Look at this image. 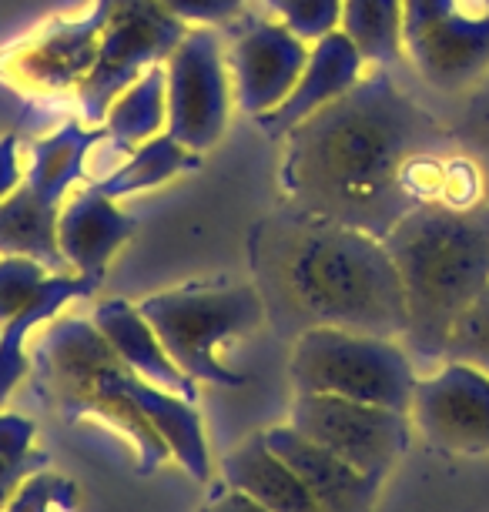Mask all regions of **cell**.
<instances>
[{
	"instance_id": "8",
	"label": "cell",
	"mask_w": 489,
	"mask_h": 512,
	"mask_svg": "<svg viewBox=\"0 0 489 512\" xmlns=\"http://www.w3.org/2000/svg\"><path fill=\"white\" fill-rule=\"evenodd\" d=\"M188 31L191 27L171 17L158 0H108V24L101 31L98 61L78 88L81 121L94 128L104 124L111 101L148 67L165 64Z\"/></svg>"
},
{
	"instance_id": "10",
	"label": "cell",
	"mask_w": 489,
	"mask_h": 512,
	"mask_svg": "<svg viewBox=\"0 0 489 512\" xmlns=\"http://www.w3.org/2000/svg\"><path fill=\"white\" fill-rule=\"evenodd\" d=\"M168 74V134L188 151H208L222 141L232 114V77L222 41L212 27L185 34L165 61Z\"/></svg>"
},
{
	"instance_id": "19",
	"label": "cell",
	"mask_w": 489,
	"mask_h": 512,
	"mask_svg": "<svg viewBox=\"0 0 489 512\" xmlns=\"http://www.w3.org/2000/svg\"><path fill=\"white\" fill-rule=\"evenodd\" d=\"M222 479L225 486H235L258 499L268 512H322L305 482L268 449L262 432L238 442L222 459Z\"/></svg>"
},
{
	"instance_id": "12",
	"label": "cell",
	"mask_w": 489,
	"mask_h": 512,
	"mask_svg": "<svg viewBox=\"0 0 489 512\" xmlns=\"http://www.w3.org/2000/svg\"><path fill=\"white\" fill-rule=\"evenodd\" d=\"M104 24H108V0H94L88 17L54 24L44 34L0 54V74L34 94H78L98 61Z\"/></svg>"
},
{
	"instance_id": "30",
	"label": "cell",
	"mask_w": 489,
	"mask_h": 512,
	"mask_svg": "<svg viewBox=\"0 0 489 512\" xmlns=\"http://www.w3.org/2000/svg\"><path fill=\"white\" fill-rule=\"evenodd\" d=\"M54 502H61L64 509H71L74 486L64 476H57V472L41 469L17 486V492L11 496V502H7L4 512H47Z\"/></svg>"
},
{
	"instance_id": "13",
	"label": "cell",
	"mask_w": 489,
	"mask_h": 512,
	"mask_svg": "<svg viewBox=\"0 0 489 512\" xmlns=\"http://www.w3.org/2000/svg\"><path fill=\"white\" fill-rule=\"evenodd\" d=\"M309 47L302 37H295L282 21H252L235 37L232 57V91L238 108L245 114H268L292 94L299 81Z\"/></svg>"
},
{
	"instance_id": "24",
	"label": "cell",
	"mask_w": 489,
	"mask_h": 512,
	"mask_svg": "<svg viewBox=\"0 0 489 512\" xmlns=\"http://www.w3.org/2000/svg\"><path fill=\"white\" fill-rule=\"evenodd\" d=\"M201 168V154L188 151L185 144H178L171 134H158V138L145 141L141 148L128 154V161L121 168H114L108 178L91 181V188L104 198H128L138 191H151L165 181L178 178L181 171Z\"/></svg>"
},
{
	"instance_id": "26",
	"label": "cell",
	"mask_w": 489,
	"mask_h": 512,
	"mask_svg": "<svg viewBox=\"0 0 489 512\" xmlns=\"http://www.w3.org/2000/svg\"><path fill=\"white\" fill-rule=\"evenodd\" d=\"M51 268L27 255H0V325H7L17 312L37 302L54 282Z\"/></svg>"
},
{
	"instance_id": "1",
	"label": "cell",
	"mask_w": 489,
	"mask_h": 512,
	"mask_svg": "<svg viewBox=\"0 0 489 512\" xmlns=\"http://www.w3.org/2000/svg\"><path fill=\"white\" fill-rule=\"evenodd\" d=\"M459 144L389 67L285 134L282 191L302 215L386 238L423 201H449Z\"/></svg>"
},
{
	"instance_id": "23",
	"label": "cell",
	"mask_w": 489,
	"mask_h": 512,
	"mask_svg": "<svg viewBox=\"0 0 489 512\" xmlns=\"http://www.w3.org/2000/svg\"><path fill=\"white\" fill-rule=\"evenodd\" d=\"M104 131L114 148L131 154L145 141L168 131V74L165 64L148 67L134 84H128L118 98L111 101L104 114Z\"/></svg>"
},
{
	"instance_id": "3",
	"label": "cell",
	"mask_w": 489,
	"mask_h": 512,
	"mask_svg": "<svg viewBox=\"0 0 489 512\" xmlns=\"http://www.w3.org/2000/svg\"><path fill=\"white\" fill-rule=\"evenodd\" d=\"M382 241L406 292L402 345L412 362L439 365L456 322L489 288V205L423 201Z\"/></svg>"
},
{
	"instance_id": "28",
	"label": "cell",
	"mask_w": 489,
	"mask_h": 512,
	"mask_svg": "<svg viewBox=\"0 0 489 512\" xmlns=\"http://www.w3.org/2000/svg\"><path fill=\"white\" fill-rule=\"evenodd\" d=\"M469 91H473V98L466 101L463 114H459L453 138L479 164V171H483V188L489 205V74Z\"/></svg>"
},
{
	"instance_id": "22",
	"label": "cell",
	"mask_w": 489,
	"mask_h": 512,
	"mask_svg": "<svg viewBox=\"0 0 489 512\" xmlns=\"http://www.w3.org/2000/svg\"><path fill=\"white\" fill-rule=\"evenodd\" d=\"M64 205L37 198L21 181L11 198L0 201V255H27L51 272H71L57 245V218Z\"/></svg>"
},
{
	"instance_id": "29",
	"label": "cell",
	"mask_w": 489,
	"mask_h": 512,
	"mask_svg": "<svg viewBox=\"0 0 489 512\" xmlns=\"http://www.w3.org/2000/svg\"><path fill=\"white\" fill-rule=\"evenodd\" d=\"M446 359L469 362V365H476V369H483L489 375V288L456 322L453 338H449V345H446Z\"/></svg>"
},
{
	"instance_id": "14",
	"label": "cell",
	"mask_w": 489,
	"mask_h": 512,
	"mask_svg": "<svg viewBox=\"0 0 489 512\" xmlns=\"http://www.w3.org/2000/svg\"><path fill=\"white\" fill-rule=\"evenodd\" d=\"M366 74V57L352 37L345 31H332L329 37L315 41L309 47V61H305L299 81H295L292 94L278 104L275 111L258 114L255 124L268 138H285L295 124L312 118L325 104L339 101L345 91H352Z\"/></svg>"
},
{
	"instance_id": "25",
	"label": "cell",
	"mask_w": 489,
	"mask_h": 512,
	"mask_svg": "<svg viewBox=\"0 0 489 512\" xmlns=\"http://www.w3.org/2000/svg\"><path fill=\"white\" fill-rule=\"evenodd\" d=\"M342 31L352 37L366 64L392 67L402 51V0H345Z\"/></svg>"
},
{
	"instance_id": "31",
	"label": "cell",
	"mask_w": 489,
	"mask_h": 512,
	"mask_svg": "<svg viewBox=\"0 0 489 512\" xmlns=\"http://www.w3.org/2000/svg\"><path fill=\"white\" fill-rule=\"evenodd\" d=\"M158 4L188 27H222L238 21L245 11V0H158Z\"/></svg>"
},
{
	"instance_id": "11",
	"label": "cell",
	"mask_w": 489,
	"mask_h": 512,
	"mask_svg": "<svg viewBox=\"0 0 489 512\" xmlns=\"http://www.w3.org/2000/svg\"><path fill=\"white\" fill-rule=\"evenodd\" d=\"M409 419L436 449L456 456L489 452V375L469 362H439L416 382Z\"/></svg>"
},
{
	"instance_id": "16",
	"label": "cell",
	"mask_w": 489,
	"mask_h": 512,
	"mask_svg": "<svg viewBox=\"0 0 489 512\" xmlns=\"http://www.w3.org/2000/svg\"><path fill=\"white\" fill-rule=\"evenodd\" d=\"M138 221L114 205V198L98 195L91 185L71 191L57 218V245L71 272L101 282L111 258L128 245Z\"/></svg>"
},
{
	"instance_id": "20",
	"label": "cell",
	"mask_w": 489,
	"mask_h": 512,
	"mask_svg": "<svg viewBox=\"0 0 489 512\" xmlns=\"http://www.w3.org/2000/svg\"><path fill=\"white\" fill-rule=\"evenodd\" d=\"M108 138L104 124L88 128L84 121L71 118L64 121L54 134H47L31 148V164L24 171V185L34 191L37 198L51 201V205H64L74 185L88 175V158L94 144Z\"/></svg>"
},
{
	"instance_id": "7",
	"label": "cell",
	"mask_w": 489,
	"mask_h": 512,
	"mask_svg": "<svg viewBox=\"0 0 489 512\" xmlns=\"http://www.w3.org/2000/svg\"><path fill=\"white\" fill-rule=\"evenodd\" d=\"M402 51L436 91L489 74V0H402Z\"/></svg>"
},
{
	"instance_id": "4",
	"label": "cell",
	"mask_w": 489,
	"mask_h": 512,
	"mask_svg": "<svg viewBox=\"0 0 489 512\" xmlns=\"http://www.w3.org/2000/svg\"><path fill=\"white\" fill-rule=\"evenodd\" d=\"M121 365L124 362L91 318H54L37 345V385L47 392V399L67 419L94 415L134 439L141 472H151L171 459V449L145 419V412L121 392Z\"/></svg>"
},
{
	"instance_id": "15",
	"label": "cell",
	"mask_w": 489,
	"mask_h": 512,
	"mask_svg": "<svg viewBox=\"0 0 489 512\" xmlns=\"http://www.w3.org/2000/svg\"><path fill=\"white\" fill-rule=\"evenodd\" d=\"M268 449L289 466L295 476L305 482L312 499L319 502L322 512H372L376 509L382 482L349 466L335 452H329L319 442L305 439L299 429L285 425H272L262 432Z\"/></svg>"
},
{
	"instance_id": "21",
	"label": "cell",
	"mask_w": 489,
	"mask_h": 512,
	"mask_svg": "<svg viewBox=\"0 0 489 512\" xmlns=\"http://www.w3.org/2000/svg\"><path fill=\"white\" fill-rule=\"evenodd\" d=\"M98 285L101 282L84 278L78 272H57L51 288H47L37 302L27 305L24 312H17L7 325H0V409H4L7 399H11L14 389L24 382V375H27L24 342H27V335H31V328L57 318L64 312V305L94 295V288Z\"/></svg>"
},
{
	"instance_id": "17",
	"label": "cell",
	"mask_w": 489,
	"mask_h": 512,
	"mask_svg": "<svg viewBox=\"0 0 489 512\" xmlns=\"http://www.w3.org/2000/svg\"><path fill=\"white\" fill-rule=\"evenodd\" d=\"M91 322L98 325L104 342L111 345L114 355H118L131 372H138L141 379L155 382L168 392L185 395L191 402L198 399V382L178 369L168 349L161 345L158 332L151 328L148 318L141 315L138 305L124 302V298H108V302H101L94 308Z\"/></svg>"
},
{
	"instance_id": "9",
	"label": "cell",
	"mask_w": 489,
	"mask_h": 512,
	"mask_svg": "<svg viewBox=\"0 0 489 512\" xmlns=\"http://www.w3.org/2000/svg\"><path fill=\"white\" fill-rule=\"evenodd\" d=\"M289 425L379 482L402 459L412 436L409 412L319 392H295Z\"/></svg>"
},
{
	"instance_id": "35",
	"label": "cell",
	"mask_w": 489,
	"mask_h": 512,
	"mask_svg": "<svg viewBox=\"0 0 489 512\" xmlns=\"http://www.w3.org/2000/svg\"><path fill=\"white\" fill-rule=\"evenodd\" d=\"M198 512H268V509L258 499L248 496V492L235 489V486H225V492L212 496Z\"/></svg>"
},
{
	"instance_id": "34",
	"label": "cell",
	"mask_w": 489,
	"mask_h": 512,
	"mask_svg": "<svg viewBox=\"0 0 489 512\" xmlns=\"http://www.w3.org/2000/svg\"><path fill=\"white\" fill-rule=\"evenodd\" d=\"M21 181V141H17V134H4L0 138V201L11 198L21 188Z\"/></svg>"
},
{
	"instance_id": "5",
	"label": "cell",
	"mask_w": 489,
	"mask_h": 512,
	"mask_svg": "<svg viewBox=\"0 0 489 512\" xmlns=\"http://www.w3.org/2000/svg\"><path fill=\"white\" fill-rule=\"evenodd\" d=\"M138 308L181 372L195 382H212L222 389H238L245 375L228 369L218 359V349L268 322L255 285L171 288L148 295Z\"/></svg>"
},
{
	"instance_id": "33",
	"label": "cell",
	"mask_w": 489,
	"mask_h": 512,
	"mask_svg": "<svg viewBox=\"0 0 489 512\" xmlns=\"http://www.w3.org/2000/svg\"><path fill=\"white\" fill-rule=\"evenodd\" d=\"M47 466H51V456H47V452H41V449H37L31 459H21V462L0 456V512L7 509V502H11L17 486H21L27 476H34V472H41Z\"/></svg>"
},
{
	"instance_id": "2",
	"label": "cell",
	"mask_w": 489,
	"mask_h": 512,
	"mask_svg": "<svg viewBox=\"0 0 489 512\" xmlns=\"http://www.w3.org/2000/svg\"><path fill=\"white\" fill-rule=\"evenodd\" d=\"M255 288L278 335L349 328L382 338L406 335V292L382 238L335 221L278 208L248 241Z\"/></svg>"
},
{
	"instance_id": "6",
	"label": "cell",
	"mask_w": 489,
	"mask_h": 512,
	"mask_svg": "<svg viewBox=\"0 0 489 512\" xmlns=\"http://www.w3.org/2000/svg\"><path fill=\"white\" fill-rule=\"evenodd\" d=\"M289 379L295 392L342 395L409 412L419 375L399 338L349 328H309L292 345Z\"/></svg>"
},
{
	"instance_id": "32",
	"label": "cell",
	"mask_w": 489,
	"mask_h": 512,
	"mask_svg": "<svg viewBox=\"0 0 489 512\" xmlns=\"http://www.w3.org/2000/svg\"><path fill=\"white\" fill-rule=\"evenodd\" d=\"M34 436H37V425L24 415L4 412L0 409V456L4 459H31L34 456Z\"/></svg>"
},
{
	"instance_id": "27",
	"label": "cell",
	"mask_w": 489,
	"mask_h": 512,
	"mask_svg": "<svg viewBox=\"0 0 489 512\" xmlns=\"http://www.w3.org/2000/svg\"><path fill=\"white\" fill-rule=\"evenodd\" d=\"M342 4L345 0H268L278 21L295 37H302L305 44H315L332 31H342Z\"/></svg>"
},
{
	"instance_id": "18",
	"label": "cell",
	"mask_w": 489,
	"mask_h": 512,
	"mask_svg": "<svg viewBox=\"0 0 489 512\" xmlns=\"http://www.w3.org/2000/svg\"><path fill=\"white\" fill-rule=\"evenodd\" d=\"M118 385H121V392L145 412V419L155 425V432L171 449V459H178L198 482L212 479V456H208L205 425H201L195 402L178 392L161 389V385L148 382V379H141V375L131 372L128 365H121Z\"/></svg>"
}]
</instances>
